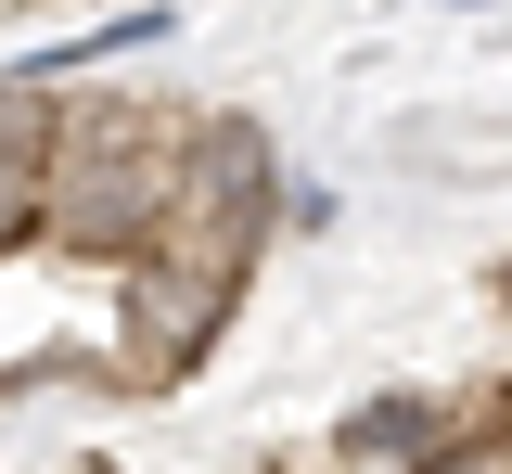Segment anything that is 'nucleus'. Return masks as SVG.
<instances>
[{
  "label": "nucleus",
  "instance_id": "obj_4",
  "mask_svg": "<svg viewBox=\"0 0 512 474\" xmlns=\"http://www.w3.org/2000/svg\"><path fill=\"white\" fill-rule=\"evenodd\" d=\"M39 244V154H0V257Z\"/></svg>",
  "mask_w": 512,
  "mask_h": 474
},
{
  "label": "nucleus",
  "instance_id": "obj_5",
  "mask_svg": "<svg viewBox=\"0 0 512 474\" xmlns=\"http://www.w3.org/2000/svg\"><path fill=\"white\" fill-rule=\"evenodd\" d=\"M461 474H500V449H487V436H474V462H461Z\"/></svg>",
  "mask_w": 512,
  "mask_h": 474
},
{
  "label": "nucleus",
  "instance_id": "obj_3",
  "mask_svg": "<svg viewBox=\"0 0 512 474\" xmlns=\"http://www.w3.org/2000/svg\"><path fill=\"white\" fill-rule=\"evenodd\" d=\"M346 436H359L372 462H448V449H474L487 423L461 436V410H448V398H372V410H359V423H346Z\"/></svg>",
  "mask_w": 512,
  "mask_h": 474
},
{
  "label": "nucleus",
  "instance_id": "obj_2",
  "mask_svg": "<svg viewBox=\"0 0 512 474\" xmlns=\"http://www.w3.org/2000/svg\"><path fill=\"white\" fill-rule=\"evenodd\" d=\"M128 321H141V372H192L205 334L231 321V282H205V270H180V257L141 244V295H128Z\"/></svg>",
  "mask_w": 512,
  "mask_h": 474
},
{
  "label": "nucleus",
  "instance_id": "obj_1",
  "mask_svg": "<svg viewBox=\"0 0 512 474\" xmlns=\"http://www.w3.org/2000/svg\"><path fill=\"white\" fill-rule=\"evenodd\" d=\"M167 193H180V116H154V103H77V116H52L39 231L64 257H141L167 231Z\"/></svg>",
  "mask_w": 512,
  "mask_h": 474
}]
</instances>
